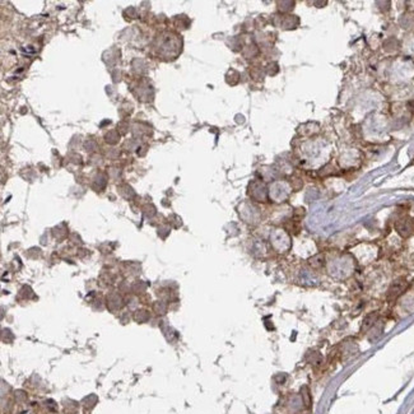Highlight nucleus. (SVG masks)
Returning <instances> with one entry per match:
<instances>
[{"label": "nucleus", "mask_w": 414, "mask_h": 414, "mask_svg": "<svg viewBox=\"0 0 414 414\" xmlns=\"http://www.w3.org/2000/svg\"><path fill=\"white\" fill-rule=\"evenodd\" d=\"M404 288H406L404 283H395V284L390 288V291H389V297H398L404 291Z\"/></svg>", "instance_id": "1"}]
</instances>
